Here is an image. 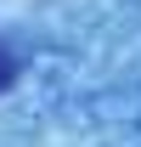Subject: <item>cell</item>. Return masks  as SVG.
Returning <instances> with one entry per match:
<instances>
[{
  "instance_id": "1",
  "label": "cell",
  "mask_w": 141,
  "mask_h": 147,
  "mask_svg": "<svg viewBox=\"0 0 141 147\" xmlns=\"http://www.w3.org/2000/svg\"><path fill=\"white\" fill-rule=\"evenodd\" d=\"M17 74H23V57L0 40V91H11V85H17Z\"/></svg>"
}]
</instances>
